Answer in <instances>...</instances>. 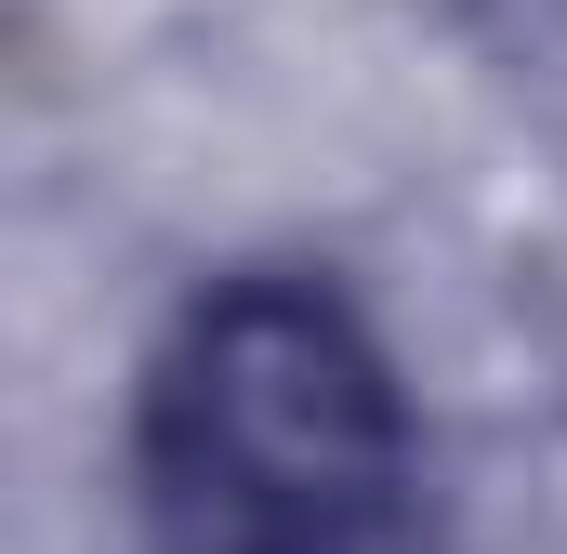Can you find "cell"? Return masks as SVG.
I'll return each instance as SVG.
<instances>
[{"mask_svg": "<svg viewBox=\"0 0 567 554\" xmlns=\"http://www.w3.org/2000/svg\"><path fill=\"white\" fill-rule=\"evenodd\" d=\"M133 475L172 554H383L410 529V397L330 277H212L145 357Z\"/></svg>", "mask_w": 567, "mask_h": 554, "instance_id": "1", "label": "cell"}]
</instances>
